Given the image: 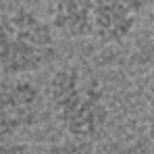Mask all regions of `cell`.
I'll return each instance as SVG.
<instances>
[{"label":"cell","instance_id":"52a82bcc","mask_svg":"<svg viewBox=\"0 0 154 154\" xmlns=\"http://www.w3.org/2000/svg\"><path fill=\"white\" fill-rule=\"evenodd\" d=\"M146 100H148V108L154 115V73L150 75L148 83H146Z\"/></svg>","mask_w":154,"mask_h":154},{"label":"cell","instance_id":"7a4b0ae2","mask_svg":"<svg viewBox=\"0 0 154 154\" xmlns=\"http://www.w3.org/2000/svg\"><path fill=\"white\" fill-rule=\"evenodd\" d=\"M56 60V35L35 11L17 6L0 17V75L29 77Z\"/></svg>","mask_w":154,"mask_h":154},{"label":"cell","instance_id":"ba28073f","mask_svg":"<svg viewBox=\"0 0 154 154\" xmlns=\"http://www.w3.org/2000/svg\"><path fill=\"white\" fill-rule=\"evenodd\" d=\"M121 2L127 6L131 13H137L140 8H144V6H146V2H148V0H121Z\"/></svg>","mask_w":154,"mask_h":154},{"label":"cell","instance_id":"5b68a950","mask_svg":"<svg viewBox=\"0 0 154 154\" xmlns=\"http://www.w3.org/2000/svg\"><path fill=\"white\" fill-rule=\"evenodd\" d=\"M48 23L54 35H60L65 40L92 38L90 0H52Z\"/></svg>","mask_w":154,"mask_h":154},{"label":"cell","instance_id":"6da1fadb","mask_svg":"<svg viewBox=\"0 0 154 154\" xmlns=\"http://www.w3.org/2000/svg\"><path fill=\"white\" fill-rule=\"evenodd\" d=\"M44 98L63 131L79 142L98 137L108 123L110 108L102 81L77 65H63L48 77Z\"/></svg>","mask_w":154,"mask_h":154},{"label":"cell","instance_id":"3957f363","mask_svg":"<svg viewBox=\"0 0 154 154\" xmlns=\"http://www.w3.org/2000/svg\"><path fill=\"white\" fill-rule=\"evenodd\" d=\"M46 110L44 90L29 77H0V137L40 125Z\"/></svg>","mask_w":154,"mask_h":154},{"label":"cell","instance_id":"8992f818","mask_svg":"<svg viewBox=\"0 0 154 154\" xmlns=\"http://www.w3.org/2000/svg\"><path fill=\"white\" fill-rule=\"evenodd\" d=\"M0 154H38L35 148L27 142H17V140H4L0 142Z\"/></svg>","mask_w":154,"mask_h":154},{"label":"cell","instance_id":"277c9868","mask_svg":"<svg viewBox=\"0 0 154 154\" xmlns=\"http://www.w3.org/2000/svg\"><path fill=\"white\" fill-rule=\"evenodd\" d=\"M92 38L102 44H119L133 29V13L121 0H90Z\"/></svg>","mask_w":154,"mask_h":154},{"label":"cell","instance_id":"9c48e42d","mask_svg":"<svg viewBox=\"0 0 154 154\" xmlns=\"http://www.w3.org/2000/svg\"><path fill=\"white\" fill-rule=\"evenodd\" d=\"M60 154H92V152L81 144V146H67L65 150H60Z\"/></svg>","mask_w":154,"mask_h":154}]
</instances>
